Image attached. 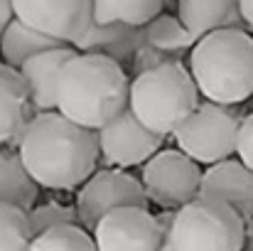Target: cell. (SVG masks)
<instances>
[{
	"instance_id": "4",
	"label": "cell",
	"mask_w": 253,
	"mask_h": 251,
	"mask_svg": "<svg viewBox=\"0 0 253 251\" xmlns=\"http://www.w3.org/2000/svg\"><path fill=\"white\" fill-rule=\"evenodd\" d=\"M199 106V89L184 64H165L130 79L128 108L153 133L168 138Z\"/></svg>"
},
{
	"instance_id": "3",
	"label": "cell",
	"mask_w": 253,
	"mask_h": 251,
	"mask_svg": "<svg viewBox=\"0 0 253 251\" xmlns=\"http://www.w3.org/2000/svg\"><path fill=\"white\" fill-rule=\"evenodd\" d=\"M187 69L199 94L219 106L253 96V37L244 27H226L197 40Z\"/></svg>"
},
{
	"instance_id": "13",
	"label": "cell",
	"mask_w": 253,
	"mask_h": 251,
	"mask_svg": "<svg viewBox=\"0 0 253 251\" xmlns=\"http://www.w3.org/2000/svg\"><path fill=\"white\" fill-rule=\"evenodd\" d=\"M74 54H77V50L72 45H62V47L35 54L17 69L22 77V84H25L32 113L57 111V82H59L64 64Z\"/></svg>"
},
{
	"instance_id": "17",
	"label": "cell",
	"mask_w": 253,
	"mask_h": 251,
	"mask_svg": "<svg viewBox=\"0 0 253 251\" xmlns=\"http://www.w3.org/2000/svg\"><path fill=\"white\" fill-rule=\"evenodd\" d=\"M32 116L35 113L20 72L0 62V146L5 143L15 146Z\"/></svg>"
},
{
	"instance_id": "18",
	"label": "cell",
	"mask_w": 253,
	"mask_h": 251,
	"mask_svg": "<svg viewBox=\"0 0 253 251\" xmlns=\"http://www.w3.org/2000/svg\"><path fill=\"white\" fill-rule=\"evenodd\" d=\"M54 47H62V42L54 40V37H47V35L37 32L35 27L25 25L17 17L5 27V32L0 37V57H2L5 64H10L15 69H20L35 54L47 52V50H54Z\"/></svg>"
},
{
	"instance_id": "11",
	"label": "cell",
	"mask_w": 253,
	"mask_h": 251,
	"mask_svg": "<svg viewBox=\"0 0 253 251\" xmlns=\"http://www.w3.org/2000/svg\"><path fill=\"white\" fill-rule=\"evenodd\" d=\"M98 251H158L163 227L148 207H118L91 232Z\"/></svg>"
},
{
	"instance_id": "9",
	"label": "cell",
	"mask_w": 253,
	"mask_h": 251,
	"mask_svg": "<svg viewBox=\"0 0 253 251\" xmlns=\"http://www.w3.org/2000/svg\"><path fill=\"white\" fill-rule=\"evenodd\" d=\"M12 12L37 32L74 45L93 22L91 0H12Z\"/></svg>"
},
{
	"instance_id": "7",
	"label": "cell",
	"mask_w": 253,
	"mask_h": 251,
	"mask_svg": "<svg viewBox=\"0 0 253 251\" xmlns=\"http://www.w3.org/2000/svg\"><path fill=\"white\" fill-rule=\"evenodd\" d=\"M202 167L179 148L158 151L140 172V185L145 190L148 202L163 209H179L182 204L199 197Z\"/></svg>"
},
{
	"instance_id": "22",
	"label": "cell",
	"mask_w": 253,
	"mask_h": 251,
	"mask_svg": "<svg viewBox=\"0 0 253 251\" xmlns=\"http://www.w3.org/2000/svg\"><path fill=\"white\" fill-rule=\"evenodd\" d=\"M32 232L27 212L0 202V251H30Z\"/></svg>"
},
{
	"instance_id": "27",
	"label": "cell",
	"mask_w": 253,
	"mask_h": 251,
	"mask_svg": "<svg viewBox=\"0 0 253 251\" xmlns=\"http://www.w3.org/2000/svg\"><path fill=\"white\" fill-rule=\"evenodd\" d=\"M241 17H244V25L253 30V0H241Z\"/></svg>"
},
{
	"instance_id": "20",
	"label": "cell",
	"mask_w": 253,
	"mask_h": 251,
	"mask_svg": "<svg viewBox=\"0 0 253 251\" xmlns=\"http://www.w3.org/2000/svg\"><path fill=\"white\" fill-rule=\"evenodd\" d=\"M93 22H123L133 27L148 25L163 12L165 0H91Z\"/></svg>"
},
{
	"instance_id": "19",
	"label": "cell",
	"mask_w": 253,
	"mask_h": 251,
	"mask_svg": "<svg viewBox=\"0 0 253 251\" xmlns=\"http://www.w3.org/2000/svg\"><path fill=\"white\" fill-rule=\"evenodd\" d=\"M40 185L32 180L20 155L0 153V202L30 212L37 204Z\"/></svg>"
},
{
	"instance_id": "28",
	"label": "cell",
	"mask_w": 253,
	"mask_h": 251,
	"mask_svg": "<svg viewBox=\"0 0 253 251\" xmlns=\"http://www.w3.org/2000/svg\"><path fill=\"white\" fill-rule=\"evenodd\" d=\"M241 251H253V217L246 219V229H244V249Z\"/></svg>"
},
{
	"instance_id": "8",
	"label": "cell",
	"mask_w": 253,
	"mask_h": 251,
	"mask_svg": "<svg viewBox=\"0 0 253 251\" xmlns=\"http://www.w3.org/2000/svg\"><path fill=\"white\" fill-rule=\"evenodd\" d=\"M77 214L79 224L93 232L101 217L118 207H148L145 190L138 177L123 172L121 167H103L96 170L77 195Z\"/></svg>"
},
{
	"instance_id": "10",
	"label": "cell",
	"mask_w": 253,
	"mask_h": 251,
	"mask_svg": "<svg viewBox=\"0 0 253 251\" xmlns=\"http://www.w3.org/2000/svg\"><path fill=\"white\" fill-rule=\"evenodd\" d=\"M98 141V155L106 165L113 167H135L145 165L158 151H163L165 138L148 131L130 108H126L121 116H116L111 123L96 131Z\"/></svg>"
},
{
	"instance_id": "6",
	"label": "cell",
	"mask_w": 253,
	"mask_h": 251,
	"mask_svg": "<svg viewBox=\"0 0 253 251\" xmlns=\"http://www.w3.org/2000/svg\"><path fill=\"white\" fill-rule=\"evenodd\" d=\"M241 121L229 106L199 103L172 133L174 146L199 165H214L236 153Z\"/></svg>"
},
{
	"instance_id": "15",
	"label": "cell",
	"mask_w": 253,
	"mask_h": 251,
	"mask_svg": "<svg viewBox=\"0 0 253 251\" xmlns=\"http://www.w3.org/2000/svg\"><path fill=\"white\" fill-rule=\"evenodd\" d=\"M140 42H143L140 27L123 25V22H91L88 30L72 47L77 52L108 57L123 67V64H133Z\"/></svg>"
},
{
	"instance_id": "5",
	"label": "cell",
	"mask_w": 253,
	"mask_h": 251,
	"mask_svg": "<svg viewBox=\"0 0 253 251\" xmlns=\"http://www.w3.org/2000/svg\"><path fill=\"white\" fill-rule=\"evenodd\" d=\"M246 219L226 202L194 197L174 209L172 239L177 251H241Z\"/></svg>"
},
{
	"instance_id": "2",
	"label": "cell",
	"mask_w": 253,
	"mask_h": 251,
	"mask_svg": "<svg viewBox=\"0 0 253 251\" xmlns=\"http://www.w3.org/2000/svg\"><path fill=\"white\" fill-rule=\"evenodd\" d=\"M128 91L130 79L118 62L77 52L59 74L57 111L77 126L98 131L128 108Z\"/></svg>"
},
{
	"instance_id": "25",
	"label": "cell",
	"mask_w": 253,
	"mask_h": 251,
	"mask_svg": "<svg viewBox=\"0 0 253 251\" xmlns=\"http://www.w3.org/2000/svg\"><path fill=\"white\" fill-rule=\"evenodd\" d=\"M172 217H174V209H163V212L158 214L160 227H163V239H160L158 251H177L174 239H172Z\"/></svg>"
},
{
	"instance_id": "16",
	"label": "cell",
	"mask_w": 253,
	"mask_h": 251,
	"mask_svg": "<svg viewBox=\"0 0 253 251\" xmlns=\"http://www.w3.org/2000/svg\"><path fill=\"white\" fill-rule=\"evenodd\" d=\"M177 17L197 40L226 27L246 30L241 0H177Z\"/></svg>"
},
{
	"instance_id": "21",
	"label": "cell",
	"mask_w": 253,
	"mask_h": 251,
	"mask_svg": "<svg viewBox=\"0 0 253 251\" xmlns=\"http://www.w3.org/2000/svg\"><path fill=\"white\" fill-rule=\"evenodd\" d=\"M30 251H98L91 232L82 224H64L32 237Z\"/></svg>"
},
{
	"instance_id": "1",
	"label": "cell",
	"mask_w": 253,
	"mask_h": 251,
	"mask_svg": "<svg viewBox=\"0 0 253 251\" xmlns=\"http://www.w3.org/2000/svg\"><path fill=\"white\" fill-rule=\"evenodd\" d=\"M15 146L32 180L47 190L82 187L101 158L96 131L77 126L59 111L35 113Z\"/></svg>"
},
{
	"instance_id": "26",
	"label": "cell",
	"mask_w": 253,
	"mask_h": 251,
	"mask_svg": "<svg viewBox=\"0 0 253 251\" xmlns=\"http://www.w3.org/2000/svg\"><path fill=\"white\" fill-rule=\"evenodd\" d=\"M15 20V12H12V0H0V37L5 32V27Z\"/></svg>"
},
{
	"instance_id": "12",
	"label": "cell",
	"mask_w": 253,
	"mask_h": 251,
	"mask_svg": "<svg viewBox=\"0 0 253 251\" xmlns=\"http://www.w3.org/2000/svg\"><path fill=\"white\" fill-rule=\"evenodd\" d=\"M140 32H143V42L133 59L135 74L165 64H182L189 57L192 47L197 45V37L182 25V20L168 12L153 17L148 25L140 27Z\"/></svg>"
},
{
	"instance_id": "14",
	"label": "cell",
	"mask_w": 253,
	"mask_h": 251,
	"mask_svg": "<svg viewBox=\"0 0 253 251\" xmlns=\"http://www.w3.org/2000/svg\"><path fill=\"white\" fill-rule=\"evenodd\" d=\"M202 197H211L234 207L244 219L253 217V170L241 160L226 158L202 172Z\"/></svg>"
},
{
	"instance_id": "24",
	"label": "cell",
	"mask_w": 253,
	"mask_h": 251,
	"mask_svg": "<svg viewBox=\"0 0 253 251\" xmlns=\"http://www.w3.org/2000/svg\"><path fill=\"white\" fill-rule=\"evenodd\" d=\"M236 155L246 167L253 170V113H249L241 121L239 128V141H236Z\"/></svg>"
},
{
	"instance_id": "23",
	"label": "cell",
	"mask_w": 253,
	"mask_h": 251,
	"mask_svg": "<svg viewBox=\"0 0 253 251\" xmlns=\"http://www.w3.org/2000/svg\"><path fill=\"white\" fill-rule=\"evenodd\" d=\"M27 222H30V232L32 237L49 232L54 227H64V224H79V214L77 207L72 204H62V202H44V204H35L27 212Z\"/></svg>"
}]
</instances>
